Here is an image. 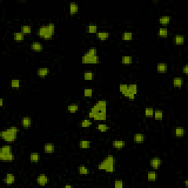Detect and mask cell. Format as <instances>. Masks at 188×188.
Listing matches in <instances>:
<instances>
[{
    "label": "cell",
    "instance_id": "obj_1",
    "mask_svg": "<svg viewBox=\"0 0 188 188\" xmlns=\"http://www.w3.org/2000/svg\"><path fill=\"white\" fill-rule=\"evenodd\" d=\"M107 102L105 100H99L93 105L88 112V118L95 121H106Z\"/></svg>",
    "mask_w": 188,
    "mask_h": 188
},
{
    "label": "cell",
    "instance_id": "obj_2",
    "mask_svg": "<svg viewBox=\"0 0 188 188\" xmlns=\"http://www.w3.org/2000/svg\"><path fill=\"white\" fill-rule=\"evenodd\" d=\"M99 170H104L107 173L112 174L115 171V158L112 154H109L98 165Z\"/></svg>",
    "mask_w": 188,
    "mask_h": 188
},
{
    "label": "cell",
    "instance_id": "obj_3",
    "mask_svg": "<svg viewBox=\"0 0 188 188\" xmlns=\"http://www.w3.org/2000/svg\"><path fill=\"white\" fill-rule=\"evenodd\" d=\"M18 131H19V129L18 127L16 126H12L7 128L6 130L0 131V137L9 144L13 143L17 139Z\"/></svg>",
    "mask_w": 188,
    "mask_h": 188
},
{
    "label": "cell",
    "instance_id": "obj_4",
    "mask_svg": "<svg viewBox=\"0 0 188 188\" xmlns=\"http://www.w3.org/2000/svg\"><path fill=\"white\" fill-rule=\"evenodd\" d=\"M55 33V25L54 23H49L47 25H41L37 29V35L41 38L45 40H50L53 37Z\"/></svg>",
    "mask_w": 188,
    "mask_h": 188
},
{
    "label": "cell",
    "instance_id": "obj_5",
    "mask_svg": "<svg viewBox=\"0 0 188 188\" xmlns=\"http://www.w3.org/2000/svg\"><path fill=\"white\" fill-rule=\"evenodd\" d=\"M96 48H91L82 57V63L83 64H99L100 57L98 55Z\"/></svg>",
    "mask_w": 188,
    "mask_h": 188
},
{
    "label": "cell",
    "instance_id": "obj_6",
    "mask_svg": "<svg viewBox=\"0 0 188 188\" xmlns=\"http://www.w3.org/2000/svg\"><path fill=\"white\" fill-rule=\"evenodd\" d=\"M150 167L154 170H158L162 164V159L159 157H154L150 159Z\"/></svg>",
    "mask_w": 188,
    "mask_h": 188
},
{
    "label": "cell",
    "instance_id": "obj_7",
    "mask_svg": "<svg viewBox=\"0 0 188 188\" xmlns=\"http://www.w3.org/2000/svg\"><path fill=\"white\" fill-rule=\"evenodd\" d=\"M49 178L45 174H40L37 177V183L40 186H45L49 183Z\"/></svg>",
    "mask_w": 188,
    "mask_h": 188
},
{
    "label": "cell",
    "instance_id": "obj_8",
    "mask_svg": "<svg viewBox=\"0 0 188 188\" xmlns=\"http://www.w3.org/2000/svg\"><path fill=\"white\" fill-rule=\"evenodd\" d=\"M2 181H3V183L6 185H8V186L13 185H14L15 182H16V176L13 174H10V173L7 174Z\"/></svg>",
    "mask_w": 188,
    "mask_h": 188
},
{
    "label": "cell",
    "instance_id": "obj_9",
    "mask_svg": "<svg viewBox=\"0 0 188 188\" xmlns=\"http://www.w3.org/2000/svg\"><path fill=\"white\" fill-rule=\"evenodd\" d=\"M112 146L115 149H123V148H125V146H126V141L121 139L114 140L112 141Z\"/></svg>",
    "mask_w": 188,
    "mask_h": 188
},
{
    "label": "cell",
    "instance_id": "obj_10",
    "mask_svg": "<svg viewBox=\"0 0 188 188\" xmlns=\"http://www.w3.org/2000/svg\"><path fill=\"white\" fill-rule=\"evenodd\" d=\"M146 140V135L143 133H136L133 136V141L136 144H142Z\"/></svg>",
    "mask_w": 188,
    "mask_h": 188
},
{
    "label": "cell",
    "instance_id": "obj_11",
    "mask_svg": "<svg viewBox=\"0 0 188 188\" xmlns=\"http://www.w3.org/2000/svg\"><path fill=\"white\" fill-rule=\"evenodd\" d=\"M50 73V69L47 67H42V68H38L37 69V75L40 78H45Z\"/></svg>",
    "mask_w": 188,
    "mask_h": 188
},
{
    "label": "cell",
    "instance_id": "obj_12",
    "mask_svg": "<svg viewBox=\"0 0 188 188\" xmlns=\"http://www.w3.org/2000/svg\"><path fill=\"white\" fill-rule=\"evenodd\" d=\"M21 125L24 128H29L32 126V119L29 116L23 117L21 119Z\"/></svg>",
    "mask_w": 188,
    "mask_h": 188
},
{
    "label": "cell",
    "instance_id": "obj_13",
    "mask_svg": "<svg viewBox=\"0 0 188 188\" xmlns=\"http://www.w3.org/2000/svg\"><path fill=\"white\" fill-rule=\"evenodd\" d=\"M168 64L166 63H159L157 65V72L159 74H166L168 72Z\"/></svg>",
    "mask_w": 188,
    "mask_h": 188
},
{
    "label": "cell",
    "instance_id": "obj_14",
    "mask_svg": "<svg viewBox=\"0 0 188 188\" xmlns=\"http://www.w3.org/2000/svg\"><path fill=\"white\" fill-rule=\"evenodd\" d=\"M174 135L176 138H182L185 135V129L182 127H176L174 129Z\"/></svg>",
    "mask_w": 188,
    "mask_h": 188
},
{
    "label": "cell",
    "instance_id": "obj_15",
    "mask_svg": "<svg viewBox=\"0 0 188 188\" xmlns=\"http://www.w3.org/2000/svg\"><path fill=\"white\" fill-rule=\"evenodd\" d=\"M30 49L34 52H42L44 49V46L41 43L35 41L30 44Z\"/></svg>",
    "mask_w": 188,
    "mask_h": 188
},
{
    "label": "cell",
    "instance_id": "obj_16",
    "mask_svg": "<svg viewBox=\"0 0 188 188\" xmlns=\"http://www.w3.org/2000/svg\"><path fill=\"white\" fill-rule=\"evenodd\" d=\"M44 151L46 154H52L55 151V146L53 143H46L44 146Z\"/></svg>",
    "mask_w": 188,
    "mask_h": 188
},
{
    "label": "cell",
    "instance_id": "obj_17",
    "mask_svg": "<svg viewBox=\"0 0 188 188\" xmlns=\"http://www.w3.org/2000/svg\"><path fill=\"white\" fill-rule=\"evenodd\" d=\"M11 153H13V149L9 144L4 145L0 148V155H5V154H9Z\"/></svg>",
    "mask_w": 188,
    "mask_h": 188
},
{
    "label": "cell",
    "instance_id": "obj_18",
    "mask_svg": "<svg viewBox=\"0 0 188 188\" xmlns=\"http://www.w3.org/2000/svg\"><path fill=\"white\" fill-rule=\"evenodd\" d=\"M0 160L2 162H13L15 160V154L13 153L9 154H5V155H0Z\"/></svg>",
    "mask_w": 188,
    "mask_h": 188
},
{
    "label": "cell",
    "instance_id": "obj_19",
    "mask_svg": "<svg viewBox=\"0 0 188 188\" xmlns=\"http://www.w3.org/2000/svg\"><path fill=\"white\" fill-rule=\"evenodd\" d=\"M79 12V5L75 2L69 3V13L71 15H75Z\"/></svg>",
    "mask_w": 188,
    "mask_h": 188
},
{
    "label": "cell",
    "instance_id": "obj_20",
    "mask_svg": "<svg viewBox=\"0 0 188 188\" xmlns=\"http://www.w3.org/2000/svg\"><path fill=\"white\" fill-rule=\"evenodd\" d=\"M110 33L105 31H100L96 33V37L100 41H106L110 37Z\"/></svg>",
    "mask_w": 188,
    "mask_h": 188
},
{
    "label": "cell",
    "instance_id": "obj_21",
    "mask_svg": "<svg viewBox=\"0 0 188 188\" xmlns=\"http://www.w3.org/2000/svg\"><path fill=\"white\" fill-rule=\"evenodd\" d=\"M173 41H174L175 45H182L185 44V35H176L174 37Z\"/></svg>",
    "mask_w": 188,
    "mask_h": 188
},
{
    "label": "cell",
    "instance_id": "obj_22",
    "mask_svg": "<svg viewBox=\"0 0 188 188\" xmlns=\"http://www.w3.org/2000/svg\"><path fill=\"white\" fill-rule=\"evenodd\" d=\"M80 109V106L77 103H72V104H68V107H67V111H68L69 113H76Z\"/></svg>",
    "mask_w": 188,
    "mask_h": 188
},
{
    "label": "cell",
    "instance_id": "obj_23",
    "mask_svg": "<svg viewBox=\"0 0 188 188\" xmlns=\"http://www.w3.org/2000/svg\"><path fill=\"white\" fill-rule=\"evenodd\" d=\"M184 84V80L182 77H174L173 79V85L174 88H181Z\"/></svg>",
    "mask_w": 188,
    "mask_h": 188
},
{
    "label": "cell",
    "instance_id": "obj_24",
    "mask_svg": "<svg viewBox=\"0 0 188 188\" xmlns=\"http://www.w3.org/2000/svg\"><path fill=\"white\" fill-rule=\"evenodd\" d=\"M171 20V16H162L159 18V22L162 27H166Z\"/></svg>",
    "mask_w": 188,
    "mask_h": 188
},
{
    "label": "cell",
    "instance_id": "obj_25",
    "mask_svg": "<svg viewBox=\"0 0 188 188\" xmlns=\"http://www.w3.org/2000/svg\"><path fill=\"white\" fill-rule=\"evenodd\" d=\"M91 142L88 140H81L79 143V147L81 149H88L91 148Z\"/></svg>",
    "mask_w": 188,
    "mask_h": 188
},
{
    "label": "cell",
    "instance_id": "obj_26",
    "mask_svg": "<svg viewBox=\"0 0 188 188\" xmlns=\"http://www.w3.org/2000/svg\"><path fill=\"white\" fill-rule=\"evenodd\" d=\"M158 174L155 170H151L147 173V179L148 182H155L157 179Z\"/></svg>",
    "mask_w": 188,
    "mask_h": 188
},
{
    "label": "cell",
    "instance_id": "obj_27",
    "mask_svg": "<svg viewBox=\"0 0 188 188\" xmlns=\"http://www.w3.org/2000/svg\"><path fill=\"white\" fill-rule=\"evenodd\" d=\"M158 36L162 38H166L168 36V29L166 27H162L158 30Z\"/></svg>",
    "mask_w": 188,
    "mask_h": 188
},
{
    "label": "cell",
    "instance_id": "obj_28",
    "mask_svg": "<svg viewBox=\"0 0 188 188\" xmlns=\"http://www.w3.org/2000/svg\"><path fill=\"white\" fill-rule=\"evenodd\" d=\"M133 57L130 55H124L121 57V63L125 65H129L132 64Z\"/></svg>",
    "mask_w": 188,
    "mask_h": 188
},
{
    "label": "cell",
    "instance_id": "obj_29",
    "mask_svg": "<svg viewBox=\"0 0 188 188\" xmlns=\"http://www.w3.org/2000/svg\"><path fill=\"white\" fill-rule=\"evenodd\" d=\"M41 159V155L37 152H33L29 154V161L33 163H37Z\"/></svg>",
    "mask_w": 188,
    "mask_h": 188
},
{
    "label": "cell",
    "instance_id": "obj_30",
    "mask_svg": "<svg viewBox=\"0 0 188 188\" xmlns=\"http://www.w3.org/2000/svg\"><path fill=\"white\" fill-rule=\"evenodd\" d=\"M121 38L124 41H131L133 39V33L130 31L123 32L121 35Z\"/></svg>",
    "mask_w": 188,
    "mask_h": 188
},
{
    "label": "cell",
    "instance_id": "obj_31",
    "mask_svg": "<svg viewBox=\"0 0 188 188\" xmlns=\"http://www.w3.org/2000/svg\"><path fill=\"white\" fill-rule=\"evenodd\" d=\"M25 34H23L21 31L20 32H16L13 33V39L16 42H21L25 40Z\"/></svg>",
    "mask_w": 188,
    "mask_h": 188
},
{
    "label": "cell",
    "instance_id": "obj_32",
    "mask_svg": "<svg viewBox=\"0 0 188 188\" xmlns=\"http://www.w3.org/2000/svg\"><path fill=\"white\" fill-rule=\"evenodd\" d=\"M10 88L13 89H19L21 86V81L18 79H13L10 80Z\"/></svg>",
    "mask_w": 188,
    "mask_h": 188
},
{
    "label": "cell",
    "instance_id": "obj_33",
    "mask_svg": "<svg viewBox=\"0 0 188 188\" xmlns=\"http://www.w3.org/2000/svg\"><path fill=\"white\" fill-rule=\"evenodd\" d=\"M78 173L80 175H88L90 174V169L85 166H80L78 167Z\"/></svg>",
    "mask_w": 188,
    "mask_h": 188
},
{
    "label": "cell",
    "instance_id": "obj_34",
    "mask_svg": "<svg viewBox=\"0 0 188 188\" xmlns=\"http://www.w3.org/2000/svg\"><path fill=\"white\" fill-rule=\"evenodd\" d=\"M96 129L99 132H107L110 130V127H109L108 125L104 124V123H99L96 127Z\"/></svg>",
    "mask_w": 188,
    "mask_h": 188
},
{
    "label": "cell",
    "instance_id": "obj_35",
    "mask_svg": "<svg viewBox=\"0 0 188 188\" xmlns=\"http://www.w3.org/2000/svg\"><path fill=\"white\" fill-rule=\"evenodd\" d=\"M164 113L161 110H154V118L156 121H162L163 119Z\"/></svg>",
    "mask_w": 188,
    "mask_h": 188
},
{
    "label": "cell",
    "instance_id": "obj_36",
    "mask_svg": "<svg viewBox=\"0 0 188 188\" xmlns=\"http://www.w3.org/2000/svg\"><path fill=\"white\" fill-rule=\"evenodd\" d=\"M87 32L90 34H96L98 33V26L96 25H89L87 26Z\"/></svg>",
    "mask_w": 188,
    "mask_h": 188
},
{
    "label": "cell",
    "instance_id": "obj_37",
    "mask_svg": "<svg viewBox=\"0 0 188 188\" xmlns=\"http://www.w3.org/2000/svg\"><path fill=\"white\" fill-rule=\"evenodd\" d=\"M121 94H122V95H123V96H124L125 98H127V99H129V100H131V101L135 100V96H136L135 95V94H133L132 93H131V91H130L128 89V88H127V89L126 90V91H125L124 92L122 93Z\"/></svg>",
    "mask_w": 188,
    "mask_h": 188
},
{
    "label": "cell",
    "instance_id": "obj_38",
    "mask_svg": "<svg viewBox=\"0 0 188 188\" xmlns=\"http://www.w3.org/2000/svg\"><path fill=\"white\" fill-rule=\"evenodd\" d=\"M92 124V121H91L90 119H83V120L81 121V122H80V127H82V128H88V127H91Z\"/></svg>",
    "mask_w": 188,
    "mask_h": 188
},
{
    "label": "cell",
    "instance_id": "obj_39",
    "mask_svg": "<svg viewBox=\"0 0 188 188\" xmlns=\"http://www.w3.org/2000/svg\"><path fill=\"white\" fill-rule=\"evenodd\" d=\"M21 32L23 34H30L32 33V27L29 25H22L21 27Z\"/></svg>",
    "mask_w": 188,
    "mask_h": 188
},
{
    "label": "cell",
    "instance_id": "obj_40",
    "mask_svg": "<svg viewBox=\"0 0 188 188\" xmlns=\"http://www.w3.org/2000/svg\"><path fill=\"white\" fill-rule=\"evenodd\" d=\"M128 89L133 94H135V96H136L137 94H138V85L136 84H128Z\"/></svg>",
    "mask_w": 188,
    "mask_h": 188
},
{
    "label": "cell",
    "instance_id": "obj_41",
    "mask_svg": "<svg viewBox=\"0 0 188 188\" xmlns=\"http://www.w3.org/2000/svg\"><path fill=\"white\" fill-rule=\"evenodd\" d=\"M83 94H84V97H92L93 94V90L92 88H84V91H83Z\"/></svg>",
    "mask_w": 188,
    "mask_h": 188
},
{
    "label": "cell",
    "instance_id": "obj_42",
    "mask_svg": "<svg viewBox=\"0 0 188 188\" xmlns=\"http://www.w3.org/2000/svg\"><path fill=\"white\" fill-rule=\"evenodd\" d=\"M93 73L91 72H85L84 73V80L86 81H91L93 79Z\"/></svg>",
    "mask_w": 188,
    "mask_h": 188
},
{
    "label": "cell",
    "instance_id": "obj_43",
    "mask_svg": "<svg viewBox=\"0 0 188 188\" xmlns=\"http://www.w3.org/2000/svg\"><path fill=\"white\" fill-rule=\"evenodd\" d=\"M124 187V182L122 179H116L114 182V187L123 188Z\"/></svg>",
    "mask_w": 188,
    "mask_h": 188
},
{
    "label": "cell",
    "instance_id": "obj_44",
    "mask_svg": "<svg viewBox=\"0 0 188 188\" xmlns=\"http://www.w3.org/2000/svg\"><path fill=\"white\" fill-rule=\"evenodd\" d=\"M154 110L151 107H146L145 109V115L146 117H153L154 116Z\"/></svg>",
    "mask_w": 188,
    "mask_h": 188
},
{
    "label": "cell",
    "instance_id": "obj_45",
    "mask_svg": "<svg viewBox=\"0 0 188 188\" xmlns=\"http://www.w3.org/2000/svg\"><path fill=\"white\" fill-rule=\"evenodd\" d=\"M127 88H128V84H121L120 85H119V91H120L121 93L123 92H124Z\"/></svg>",
    "mask_w": 188,
    "mask_h": 188
},
{
    "label": "cell",
    "instance_id": "obj_46",
    "mask_svg": "<svg viewBox=\"0 0 188 188\" xmlns=\"http://www.w3.org/2000/svg\"><path fill=\"white\" fill-rule=\"evenodd\" d=\"M182 72H183V73L185 74H188V65L187 64H186V65H184L183 67H182Z\"/></svg>",
    "mask_w": 188,
    "mask_h": 188
},
{
    "label": "cell",
    "instance_id": "obj_47",
    "mask_svg": "<svg viewBox=\"0 0 188 188\" xmlns=\"http://www.w3.org/2000/svg\"><path fill=\"white\" fill-rule=\"evenodd\" d=\"M4 105V99L2 98L0 99V107H2Z\"/></svg>",
    "mask_w": 188,
    "mask_h": 188
},
{
    "label": "cell",
    "instance_id": "obj_48",
    "mask_svg": "<svg viewBox=\"0 0 188 188\" xmlns=\"http://www.w3.org/2000/svg\"><path fill=\"white\" fill-rule=\"evenodd\" d=\"M63 187H65V188H66V187H70V188L74 187L73 185H68V184H67V185H64Z\"/></svg>",
    "mask_w": 188,
    "mask_h": 188
},
{
    "label": "cell",
    "instance_id": "obj_49",
    "mask_svg": "<svg viewBox=\"0 0 188 188\" xmlns=\"http://www.w3.org/2000/svg\"><path fill=\"white\" fill-rule=\"evenodd\" d=\"M184 183H185V187H188V180H185V182H184Z\"/></svg>",
    "mask_w": 188,
    "mask_h": 188
}]
</instances>
